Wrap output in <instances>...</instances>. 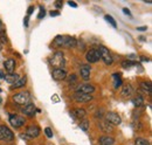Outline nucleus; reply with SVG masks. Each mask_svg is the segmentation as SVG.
<instances>
[{
	"label": "nucleus",
	"instance_id": "bb28decb",
	"mask_svg": "<svg viewBox=\"0 0 152 145\" xmlns=\"http://www.w3.org/2000/svg\"><path fill=\"white\" fill-rule=\"evenodd\" d=\"M134 145H150V143H149L145 138L139 137V138H136V141H134Z\"/></svg>",
	"mask_w": 152,
	"mask_h": 145
},
{
	"label": "nucleus",
	"instance_id": "c9c22d12",
	"mask_svg": "<svg viewBox=\"0 0 152 145\" xmlns=\"http://www.w3.org/2000/svg\"><path fill=\"white\" fill-rule=\"evenodd\" d=\"M55 6H56L57 8H61V7H62V2H60V1H56V2H55Z\"/></svg>",
	"mask_w": 152,
	"mask_h": 145
},
{
	"label": "nucleus",
	"instance_id": "1a4fd4ad",
	"mask_svg": "<svg viewBox=\"0 0 152 145\" xmlns=\"http://www.w3.org/2000/svg\"><path fill=\"white\" fill-rule=\"evenodd\" d=\"M74 100L78 103H87V102H90L93 100V96L87 95V94H82V92H75L74 94Z\"/></svg>",
	"mask_w": 152,
	"mask_h": 145
},
{
	"label": "nucleus",
	"instance_id": "f8f14e48",
	"mask_svg": "<svg viewBox=\"0 0 152 145\" xmlns=\"http://www.w3.org/2000/svg\"><path fill=\"white\" fill-rule=\"evenodd\" d=\"M52 77L55 81H62V80L67 78V72L64 69H54L52 72Z\"/></svg>",
	"mask_w": 152,
	"mask_h": 145
},
{
	"label": "nucleus",
	"instance_id": "423d86ee",
	"mask_svg": "<svg viewBox=\"0 0 152 145\" xmlns=\"http://www.w3.org/2000/svg\"><path fill=\"white\" fill-rule=\"evenodd\" d=\"M10 123H11V125L13 127H15V129H18V127H21L23 124H25V118L23 117H21L19 115H10Z\"/></svg>",
	"mask_w": 152,
	"mask_h": 145
},
{
	"label": "nucleus",
	"instance_id": "0eeeda50",
	"mask_svg": "<svg viewBox=\"0 0 152 145\" xmlns=\"http://www.w3.org/2000/svg\"><path fill=\"white\" fill-rule=\"evenodd\" d=\"M86 59H87L88 62H90V63H95V62H97V61L101 59V55H99V53H98L97 49H94V48H93V49H90V51L87 52Z\"/></svg>",
	"mask_w": 152,
	"mask_h": 145
},
{
	"label": "nucleus",
	"instance_id": "a19ab883",
	"mask_svg": "<svg viewBox=\"0 0 152 145\" xmlns=\"http://www.w3.org/2000/svg\"><path fill=\"white\" fill-rule=\"evenodd\" d=\"M0 92H1V89H0Z\"/></svg>",
	"mask_w": 152,
	"mask_h": 145
},
{
	"label": "nucleus",
	"instance_id": "f257e3e1",
	"mask_svg": "<svg viewBox=\"0 0 152 145\" xmlns=\"http://www.w3.org/2000/svg\"><path fill=\"white\" fill-rule=\"evenodd\" d=\"M49 63L54 69H63L64 67V55L62 52H56L49 57Z\"/></svg>",
	"mask_w": 152,
	"mask_h": 145
},
{
	"label": "nucleus",
	"instance_id": "f3484780",
	"mask_svg": "<svg viewBox=\"0 0 152 145\" xmlns=\"http://www.w3.org/2000/svg\"><path fill=\"white\" fill-rule=\"evenodd\" d=\"M133 94V88L131 84H124L122 88V96L124 97H130Z\"/></svg>",
	"mask_w": 152,
	"mask_h": 145
},
{
	"label": "nucleus",
	"instance_id": "f03ea898",
	"mask_svg": "<svg viewBox=\"0 0 152 145\" xmlns=\"http://www.w3.org/2000/svg\"><path fill=\"white\" fill-rule=\"evenodd\" d=\"M31 98H32V96H31V94H29L28 91L18 92V94H15V95L13 96L14 103L18 104V105H22V107L29 104V103H31Z\"/></svg>",
	"mask_w": 152,
	"mask_h": 145
},
{
	"label": "nucleus",
	"instance_id": "9b49d317",
	"mask_svg": "<svg viewBox=\"0 0 152 145\" xmlns=\"http://www.w3.org/2000/svg\"><path fill=\"white\" fill-rule=\"evenodd\" d=\"M35 110H37L35 105L32 104V103H29V104H27V105H25V107L21 108V112L23 115L28 116V117H33L35 115Z\"/></svg>",
	"mask_w": 152,
	"mask_h": 145
},
{
	"label": "nucleus",
	"instance_id": "20e7f679",
	"mask_svg": "<svg viewBox=\"0 0 152 145\" xmlns=\"http://www.w3.org/2000/svg\"><path fill=\"white\" fill-rule=\"evenodd\" d=\"M14 139V135L12 130H10L6 125H0V141L12 142Z\"/></svg>",
	"mask_w": 152,
	"mask_h": 145
},
{
	"label": "nucleus",
	"instance_id": "dca6fc26",
	"mask_svg": "<svg viewBox=\"0 0 152 145\" xmlns=\"http://www.w3.org/2000/svg\"><path fill=\"white\" fill-rule=\"evenodd\" d=\"M98 143H99V145H114L115 139L113 137H109V136H102V137H99Z\"/></svg>",
	"mask_w": 152,
	"mask_h": 145
},
{
	"label": "nucleus",
	"instance_id": "473e14b6",
	"mask_svg": "<svg viewBox=\"0 0 152 145\" xmlns=\"http://www.w3.org/2000/svg\"><path fill=\"white\" fill-rule=\"evenodd\" d=\"M49 14H50V15H52V17H56V15H58V14H60V13H58V12H57V11H52V12H50V13H49Z\"/></svg>",
	"mask_w": 152,
	"mask_h": 145
},
{
	"label": "nucleus",
	"instance_id": "b1692460",
	"mask_svg": "<svg viewBox=\"0 0 152 145\" xmlns=\"http://www.w3.org/2000/svg\"><path fill=\"white\" fill-rule=\"evenodd\" d=\"M142 90H144L148 95H151V83L150 82H142L140 83Z\"/></svg>",
	"mask_w": 152,
	"mask_h": 145
},
{
	"label": "nucleus",
	"instance_id": "7ed1b4c3",
	"mask_svg": "<svg viewBox=\"0 0 152 145\" xmlns=\"http://www.w3.org/2000/svg\"><path fill=\"white\" fill-rule=\"evenodd\" d=\"M97 51H98V53H99V55H101V59L104 61L105 64H108V66L113 64L114 59H113V56H111L110 52H109V49H108L107 47H104V46H99V48H98Z\"/></svg>",
	"mask_w": 152,
	"mask_h": 145
},
{
	"label": "nucleus",
	"instance_id": "a211bd4d",
	"mask_svg": "<svg viewBox=\"0 0 152 145\" xmlns=\"http://www.w3.org/2000/svg\"><path fill=\"white\" fill-rule=\"evenodd\" d=\"M99 127H101L102 131H104V132H111V131H114V127H113L111 124H109L105 119H103V121L99 122Z\"/></svg>",
	"mask_w": 152,
	"mask_h": 145
},
{
	"label": "nucleus",
	"instance_id": "4c0bfd02",
	"mask_svg": "<svg viewBox=\"0 0 152 145\" xmlns=\"http://www.w3.org/2000/svg\"><path fill=\"white\" fill-rule=\"evenodd\" d=\"M137 29H138V31H146V29H148V27H145V26H142V27H138Z\"/></svg>",
	"mask_w": 152,
	"mask_h": 145
},
{
	"label": "nucleus",
	"instance_id": "4468645a",
	"mask_svg": "<svg viewBox=\"0 0 152 145\" xmlns=\"http://www.w3.org/2000/svg\"><path fill=\"white\" fill-rule=\"evenodd\" d=\"M15 60H13V59H8V60H6L5 62H4V67H5V69L7 70L8 72H14V69H15Z\"/></svg>",
	"mask_w": 152,
	"mask_h": 145
},
{
	"label": "nucleus",
	"instance_id": "a878e982",
	"mask_svg": "<svg viewBox=\"0 0 152 145\" xmlns=\"http://www.w3.org/2000/svg\"><path fill=\"white\" fill-rule=\"evenodd\" d=\"M133 104L136 105V107H140V105H143V102H144V98L142 97V96H137L136 98H133Z\"/></svg>",
	"mask_w": 152,
	"mask_h": 145
},
{
	"label": "nucleus",
	"instance_id": "c85d7f7f",
	"mask_svg": "<svg viewBox=\"0 0 152 145\" xmlns=\"http://www.w3.org/2000/svg\"><path fill=\"white\" fill-rule=\"evenodd\" d=\"M104 18H105V20H107V21H108L113 27H116V26H117V25H116V21H115L114 18H113L111 15H105Z\"/></svg>",
	"mask_w": 152,
	"mask_h": 145
},
{
	"label": "nucleus",
	"instance_id": "39448f33",
	"mask_svg": "<svg viewBox=\"0 0 152 145\" xmlns=\"http://www.w3.org/2000/svg\"><path fill=\"white\" fill-rule=\"evenodd\" d=\"M105 121L111 124L113 127L114 125H119L122 123V119H121V116L116 112H107L105 114Z\"/></svg>",
	"mask_w": 152,
	"mask_h": 145
},
{
	"label": "nucleus",
	"instance_id": "aec40b11",
	"mask_svg": "<svg viewBox=\"0 0 152 145\" xmlns=\"http://www.w3.org/2000/svg\"><path fill=\"white\" fill-rule=\"evenodd\" d=\"M19 78H20V76L18 74H10V75H6V76H5V80H6L8 83H11V84H14Z\"/></svg>",
	"mask_w": 152,
	"mask_h": 145
},
{
	"label": "nucleus",
	"instance_id": "6e6552de",
	"mask_svg": "<svg viewBox=\"0 0 152 145\" xmlns=\"http://www.w3.org/2000/svg\"><path fill=\"white\" fill-rule=\"evenodd\" d=\"M94 91H95V87L89 84V83L80 84L76 89V92H82V94H87V95H91Z\"/></svg>",
	"mask_w": 152,
	"mask_h": 145
},
{
	"label": "nucleus",
	"instance_id": "2eb2a0df",
	"mask_svg": "<svg viewBox=\"0 0 152 145\" xmlns=\"http://www.w3.org/2000/svg\"><path fill=\"white\" fill-rule=\"evenodd\" d=\"M80 74H81V77L83 80H89L90 77V66L89 64H83L81 67V70H80Z\"/></svg>",
	"mask_w": 152,
	"mask_h": 145
},
{
	"label": "nucleus",
	"instance_id": "e433bc0d",
	"mask_svg": "<svg viewBox=\"0 0 152 145\" xmlns=\"http://www.w3.org/2000/svg\"><path fill=\"white\" fill-rule=\"evenodd\" d=\"M123 12H124L125 14H128V15H131V13H130V11H129L128 8H124V10H123Z\"/></svg>",
	"mask_w": 152,
	"mask_h": 145
},
{
	"label": "nucleus",
	"instance_id": "58836bf2",
	"mask_svg": "<svg viewBox=\"0 0 152 145\" xmlns=\"http://www.w3.org/2000/svg\"><path fill=\"white\" fill-rule=\"evenodd\" d=\"M2 27V22H1V20H0V28Z\"/></svg>",
	"mask_w": 152,
	"mask_h": 145
},
{
	"label": "nucleus",
	"instance_id": "9d476101",
	"mask_svg": "<svg viewBox=\"0 0 152 145\" xmlns=\"http://www.w3.org/2000/svg\"><path fill=\"white\" fill-rule=\"evenodd\" d=\"M41 130L38 125H29V127L26 129V136L28 138H35L40 135Z\"/></svg>",
	"mask_w": 152,
	"mask_h": 145
},
{
	"label": "nucleus",
	"instance_id": "ea45409f",
	"mask_svg": "<svg viewBox=\"0 0 152 145\" xmlns=\"http://www.w3.org/2000/svg\"><path fill=\"white\" fill-rule=\"evenodd\" d=\"M0 103H1V98H0Z\"/></svg>",
	"mask_w": 152,
	"mask_h": 145
},
{
	"label": "nucleus",
	"instance_id": "4be33fe9",
	"mask_svg": "<svg viewBox=\"0 0 152 145\" xmlns=\"http://www.w3.org/2000/svg\"><path fill=\"white\" fill-rule=\"evenodd\" d=\"M73 116L77 119H82V118L86 117V111L83 109H75L73 111Z\"/></svg>",
	"mask_w": 152,
	"mask_h": 145
},
{
	"label": "nucleus",
	"instance_id": "5701e85b",
	"mask_svg": "<svg viewBox=\"0 0 152 145\" xmlns=\"http://www.w3.org/2000/svg\"><path fill=\"white\" fill-rule=\"evenodd\" d=\"M113 78H114V87L117 89L118 87H121L122 86V83H123V81H122V77L119 76V74L118 72H115L114 75H113Z\"/></svg>",
	"mask_w": 152,
	"mask_h": 145
},
{
	"label": "nucleus",
	"instance_id": "393cba45",
	"mask_svg": "<svg viewBox=\"0 0 152 145\" xmlns=\"http://www.w3.org/2000/svg\"><path fill=\"white\" fill-rule=\"evenodd\" d=\"M136 64H138V63H136V62H133V61H130V60H125V61L122 62V67H123L124 69H130L131 67L136 66Z\"/></svg>",
	"mask_w": 152,
	"mask_h": 145
},
{
	"label": "nucleus",
	"instance_id": "6ab92c4d",
	"mask_svg": "<svg viewBox=\"0 0 152 145\" xmlns=\"http://www.w3.org/2000/svg\"><path fill=\"white\" fill-rule=\"evenodd\" d=\"M76 46H77V41H76L75 37H73V36H67L66 37L64 47H67V48H74Z\"/></svg>",
	"mask_w": 152,
	"mask_h": 145
},
{
	"label": "nucleus",
	"instance_id": "72a5a7b5",
	"mask_svg": "<svg viewBox=\"0 0 152 145\" xmlns=\"http://www.w3.org/2000/svg\"><path fill=\"white\" fill-rule=\"evenodd\" d=\"M4 42H5V39H4V36H0V49L2 48V45H4Z\"/></svg>",
	"mask_w": 152,
	"mask_h": 145
},
{
	"label": "nucleus",
	"instance_id": "2f4dec72",
	"mask_svg": "<svg viewBox=\"0 0 152 145\" xmlns=\"http://www.w3.org/2000/svg\"><path fill=\"white\" fill-rule=\"evenodd\" d=\"M33 11H34V7H33V6H31V7L28 8V12H27V14H28V15H31V14L33 13Z\"/></svg>",
	"mask_w": 152,
	"mask_h": 145
},
{
	"label": "nucleus",
	"instance_id": "7c9ffc66",
	"mask_svg": "<svg viewBox=\"0 0 152 145\" xmlns=\"http://www.w3.org/2000/svg\"><path fill=\"white\" fill-rule=\"evenodd\" d=\"M45 14H46V11H45V8L41 6V7H40V12H39L38 19H42L43 17H45Z\"/></svg>",
	"mask_w": 152,
	"mask_h": 145
},
{
	"label": "nucleus",
	"instance_id": "412c9836",
	"mask_svg": "<svg viewBox=\"0 0 152 145\" xmlns=\"http://www.w3.org/2000/svg\"><path fill=\"white\" fill-rule=\"evenodd\" d=\"M26 82H27V78L26 77H20L14 84H12V89H18V88L23 87L26 84Z\"/></svg>",
	"mask_w": 152,
	"mask_h": 145
},
{
	"label": "nucleus",
	"instance_id": "ddd939ff",
	"mask_svg": "<svg viewBox=\"0 0 152 145\" xmlns=\"http://www.w3.org/2000/svg\"><path fill=\"white\" fill-rule=\"evenodd\" d=\"M66 37H67V35H57L56 37L54 39V41H53L52 46H53V47H55V48H58V47H64Z\"/></svg>",
	"mask_w": 152,
	"mask_h": 145
},
{
	"label": "nucleus",
	"instance_id": "c756f323",
	"mask_svg": "<svg viewBox=\"0 0 152 145\" xmlns=\"http://www.w3.org/2000/svg\"><path fill=\"white\" fill-rule=\"evenodd\" d=\"M45 133H46V136H47L48 138H52V137H53V131H52L50 127H46V129H45Z\"/></svg>",
	"mask_w": 152,
	"mask_h": 145
},
{
	"label": "nucleus",
	"instance_id": "cd10ccee",
	"mask_svg": "<svg viewBox=\"0 0 152 145\" xmlns=\"http://www.w3.org/2000/svg\"><path fill=\"white\" fill-rule=\"evenodd\" d=\"M80 127H81L83 131H88V130H89V121H88V119H83V121L80 123Z\"/></svg>",
	"mask_w": 152,
	"mask_h": 145
},
{
	"label": "nucleus",
	"instance_id": "f704fd0d",
	"mask_svg": "<svg viewBox=\"0 0 152 145\" xmlns=\"http://www.w3.org/2000/svg\"><path fill=\"white\" fill-rule=\"evenodd\" d=\"M68 5H69V6H72V7H77V4L74 2V1H69V2H68Z\"/></svg>",
	"mask_w": 152,
	"mask_h": 145
}]
</instances>
